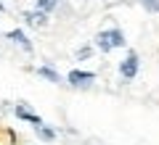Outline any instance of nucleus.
<instances>
[{
    "label": "nucleus",
    "instance_id": "f257e3e1",
    "mask_svg": "<svg viewBox=\"0 0 159 145\" xmlns=\"http://www.w3.org/2000/svg\"><path fill=\"white\" fill-rule=\"evenodd\" d=\"M96 45L101 48L103 53H106V50H114V48H122V45H125V34L119 32V29H103V32H98Z\"/></svg>",
    "mask_w": 159,
    "mask_h": 145
},
{
    "label": "nucleus",
    "instance_id": "f03ea898",
    "mask_svg": "<svg viewBox=\"0 0 159 145\" xmlns=\"http://www.w3.org/2000/svg\"><path fill=\"white\" fill-rule=\"evenodd\" d=\"M66 79H69V84H72V87H77V90H85L88 84H93L96 74H93V71H82V69H72Z\"/></svg>",
    "mask_w": 159,
    "mask_h": 145
},
{
    "label": "nucleus",
    "instance_id": "7ed1b4c3",
    "mask_svg": "<svg viewBox=\"0 0 159 145\" xmlns=\"http://www.w3.org/2000/svg\"><path fill=\"white\" fill-rule=\"evenodd\" d=\"M119 74H122L125 79H133V77L138 74V56H135L133 50L127 53V58H125V61L119 63Z\"/></svg>",
    "mask_w": 159,
    "mask_h": 145
},
{
    "label": "nucleus",
    "instance_id": "20e7f679",
    "mask_svg": "<svg viewBox=\"0 0 159 145\" xmlns=\"http://www.w3.org/2000/svg\"><path fill=\"white\" fill-rule=\"evenodd\" d=\"M8 40H13V42H19L24 48V50H32V42H29V37L21 32V29H13V32H8Z\"/></svg>",
    "mask_w": 159,
    "mask_h": 145
},
{
    "label": "nucleus",
    "instance_id": "39448f33",
    "mask_svg": "<svg viewBox=\"0 0 159 145\" xmlns=\"http://www.w3.org/2000/svg\"><path fill=\"white\" fill-rule=\"evenodd\" d=\"M16 116L24 119V122H32V124H40V116L37 113H32L27 106H16Z\"/></svg>",
    "mask_w": 159,
    "mask_h": 145
},
{
    "label": "nucleus",
    "instance_id": "423d86ee",
    "mask_svg": "<svg viewBox=\"0 0 159 145\" xmlns=\"http://www.w3.org/2000/svg\"><path fill=\"white\" fill-rule=\"evenodd\" d=\"M24 19H27L29 24H34V27H45V21H48V16H45V13H40V11H29V13H24Z\"/></svg>",
    "mask_w": 159,
    "mask_h": 145
},
{
    "label": "nucleus",
    "instance_id": "0eeeda50",
    "mask_svg": "<svg viewBox=\"0 0 159 145\" xmlns=\"http://www.w3.org/2000/svg\"><path fill=\"white\" fill-rule=\"evenodd\" d=\"M37 74H40V77H45V79H51V82H58V79H61L51 66H40V69H37Z\"/></svg>",
    "mask_w": 159,
    "mask_h": 145
},
{
    "label": "nucleus",
    "instance_id": "6e6552de",
    "mask_svg": "<svg viewBox=\"0 0 159 145\" xmlns=\"http://www.w3.org/2000/svg\"><path fill=\"white\" fill-rule=\"evenodd\" d=\"M56 3H58V0H37V11L48 16V11H53V8H56Z\"/></svg>",
    "mask_w": 159,
    "mask_h": 145
},
{
    "label": "nucleus",
    "instance_id": "1a4fd4ad",
    "mask_svg": "<svg viewBox=\"0 0 159 145\" xmlns=\"http://www.w3.org/2000/svg\"><path fill=\"white\" fill-rule=\"evenodd\" d=\"M90 45H85V48H82V50H77V58H88V56H90Z\"/></svg>",
    "mask_w": 159,
    "mask_h": 145
},
{
    "label": "nucleus",
    "instance_id": "9d476101",
    "mask_svg": "<svg viewBox=\"0 0 159 145\" xmlns=\"http://www.w3.org/2000/svg\"><path fill=\"white\" fill-rule=\"evenodd\" d=\"M146 6L151 8V11H159V0H146Z\"/></svg>",
    "mask_w": 159,
    "mask_h": 145
},
{
    "label": "nucleus",
    "instance_id": "9b49d317",
    "mask_svg": "<svg viewBox=\"0 0 159 145\" xmlns=\"http://www.w3.org/2000/svg\"><path fill=\"white\" fill-rule=\"evenodd\" d=\"M3 8H6V6H3V3H0V11H3Z\"/></svg>",
    "mask_w": 159,
    "mask_h": 145
}]
</instances>
